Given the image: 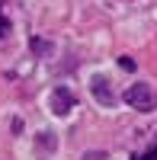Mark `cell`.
<instances>
[{
	"label": "cell",
	"mask_w": 157,
	"mask_h": 160,
	"mask_svg": "<svg viewBox=\"0 0 157 160\" xmlns=\"http://www.w3.org/2000/svg\"><path fill=\"white\" fill-rule=\"evenodd\" d=\"M90 93H93V99L99 102V106H106V109H109V106H115V93H112V83H109V80L106 77H93V80H90Z\"/></svg>",
	"instance_id": "3"
},
{
	"label": "cell",
	"mask_w": 157,
	"mask_h": 160,
	"mask_svg": "<svg viewBox=\"0 0 157 160\" xmlns=\"http://www.w3.org/2000/svg\"><path fill=\"white\" fill-rule=\"evenodd\" d=\"M132 109H138V112H151L154 106H157V93H154V87H148V83H132L125 90V96H122Z\"/></svg>",
	"instance_id": "1"
},
{
	"label": "cell",
	"mask_w": 157,
	"mask_h": 160,
	"mask_svg": "<svg viewBox=\"0 0 157 160\" xmlns=\"http://www.w3.org/2000/svg\"><path fill=\"white\" fill-rule=\"evenodd\" d=\"M74 102H77V96L71 93V87H55V90H51V96H48V109L55 112L58 118H64V115H71Z\"/></svg>",
	"instance_id": "2"
},
{
	"label": "cell",
	"mask_w": 157,
	"mask_h": 160,
	"mask_svg": "<svg viewBox=\"0 0 157 160\" xmlns=\"http://www.w3.org/2000/svg\"><path fill=\"white\" fill-rule=\"evenodd\" d=\"M7 35H10V22H7V19H0V42H3Z\"/></svg>",
	"instance_id": "6"
},
{
	"label": "cell",
	"mask_w": 157,
	"mask_h": 160,
	"mask_svg": "<svg viewBox=\"0 0 157 160\" xmlns=\"http://www.w3.org/2000/svg\"><path fill=\"white\" fill-rule=\"evenodd\" d=\"M141 160H157V148H154V151H151L148 157H141Z\"/></svg>",
	"instance_id": "7"
},
{
	"label": "cell",
	"mask_w": 157,
	"mask_h": 160,
	"mask_svg": "<svg viewBox=\"0 0 157 160\" xmlns=\"http://www.w3.org/2000/svg\"><path fill=\"white\" fill-rule=\"evenodd\" d=\"M119 68H122V71H128V74H132V71L138 68V64H135V58H128V55H122V58H119Z\"/></svg>",
	"instance_id": "5"
},
{
	"label": "cell",
	"mask_w": 157,
	"mask_h": 160,
	"mask_svg": "<svg viewBox=\"0 0 157 160\" xmlns=\"http://www.w3.org/2000/svg\"><path fill=\"white\" fill-rule=\"evenodd\" d=\"M55 151H58V135H55V131H38V135H35V154L45 160Z\"/></svg>",
	"instance_id": "4"
}]
</instances>
